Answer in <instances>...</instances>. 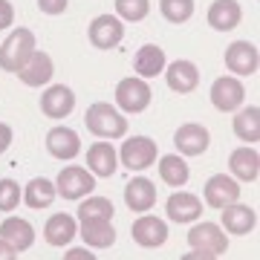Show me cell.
<instances>
[{
  "label": "cell",
  "mask_w": 260,
  "mask_h": 260,
  "mask_svg": "<svg viewBox=\"0 0 260 260\" xmlns=\"http://www.w3.org/2000/svg\"><path fill=\"white\" fill-rule=\"evenodd\" d=\"M159 177H162L165 185L182 188L191 179V168H188V162L179 153H165V156H159Z\"/></svg>",
  "instance_id": "29"
},
{
  "label": "cell",
  "mask_w": 260,
  "mask_h": 260,
  "mask_svg": "<svg viewBox=\"0 0 260 260\" xmlns=\"http://www.w3.org/2000/svg\"><path fill=\"white\" fill-rule=\"evenodd\" d=\"M220 211H223V232H229V234L243 237V234L254 232V225H257V211L249 208V205H240V200L220 208Z\"/></svg>",
  "instance_id": "21"
},
{
  "label": "cell",
  "mask_w": 260,
  "mask_h": 260,
  "mask_svg": "<svg viewBox=\"0 0 260 260\" xmlns=\"http://www.w3.org/2000/svg\"><path fill=\"white\" fill-rule=\"evenodd\" d=\"M188 246H191L188 257H200V260H214L229 251V240H225L223 225L197 223V220L191 225V232H188Z\"/></svg>",
  "instance_id": "2"
},
{
  "label": "cell",
  "mask_w": 260,
  "mask_h": 260,
  "mask_svg": "<svg viewBox=\"0 0 260 260\" xmlns=\"http://www.w3.org/2000/svg\"><path fill=\"white\" fill-rule=\"evenodd\" d=\"M78 234H81L84 246L90 249H110L116 243V229L110 220H81Z\"/></svg>",
  "instance_id": "25"
},
{
  "label": "cell",
  "mask_w": 260,
  "mask_h": 260,
  "mask_svg": "<svg viewBox=\"0 0 260 260\" xmlns=\"http://www.w3.org/2000/svg\"><path fill=\"white\" fill-rule=\"evenodd\" d=\"M20 200H23V188L9 177L0 179V211H15Z\"/></svg>",
  "instance_id": "33"
},
{
  "label": "cell",
  "mask_w": 260,
  "mask_h": 260,
  "mask_svg": "<svg viewBox=\"0 0 260 260\" xmlns=\"http://www.w3.org/2000/svg\"><path fill=\"white\" fill-rule=\"evenodd\" d=\"M67 6H70V0H38V9L44 15H64Z\"/></svg>",
  "instance_id": "34"
},
{
  "label": "cell",
  "mask_w": 260,
  "mask_h": 260,
  "mask_svg": "<svg viewBox=\"0 0 260 260\" xmlns=\"http://www.w3.org/2000/svg\"><path fill=\"white\" fill-rule=\"evenodd\" d=\"M174 145H177L179 156H203L211 145V133L205 124L188 121V124H179V130L174 133Z\"/></svg>",
  "instance_id": "11"
},
{
  "label": "cell",
  "mask_w": 260,
  "mask_h": 260,
  "mask_svg": "<svg viewBox=\"0 0 260 260\" xmlns=\"http://www.w3.org/2000/svg\"><path fill=\"white\" fill-rule=\"evenodd\" d=\"M67 257H70V260H93V249H90V246H81V249H67Z\"/></svg>",
  "instance_id": "37"
},
{
  "label": "cell",
  "mask_w": 260,
  "mask_h": 260,
  "mask_svg": "<svg viewBox=\"0 0 260 260\" xmlns=\"http://www.w3.org/2000/svg\"><path fill=\"white\" fill-rule=\"evenodd\" d=\"M165 214L174 223H194V220L203 217V200L197 194H188V191L171 194L165 203Z\"/></svg>",
  "instance_id": "19"
},
{
  "label": "cell",
  "mask_w": 260,
  "mask_h": 260,
  "mask_svg": "<svg viewBox=\"0 0 260 260\" xmlns=\"http://www.w3.org/2000/svg\"><path fill=\"white\" fill-rule=\"evenodd\" d=\"M150 99H153V93H150V84L145 81V78H121L119 84H116V107H119L121 113H127V116H139V113H145L150 107Z\"/></svg>",
  "instance_id": "3"
},
{
  "label": "cell",
  "mask_w": 260,
  "mask_h": 260,
  "mask_svg": "<svg viewBox=\"0 0 260 260\" xmlns=\"http://www.w3.org/2000/svg\"><path fill=\"white\" fill-rule=\"evenodd\" d=\"M84 124L87 130L99 136V139H124L127 136V119H124V113L119 107H113L107 102H95L87 107L84 113Z\"/></svg>",
  "instance_id": "1"
},
{
  "label": "cell",
  "mask_w": 260,
  "mask_h": 260,
  "mask_svg": "<svg viewBox=\"0 0 260 260\" xmlns=\"http://www.w3.org/2000/svg\"><path fill=\"white\" fill-rule=\"evenodd\" d=\"M87 38L95 49H116L124 38V23L116 15H99L87 29Z\"/></svg>",
  "instance_id": "8"
},
{
  "label": "cell",
  "mask_w": 260,
  "mask_h": 260,
  "mask_svg": "<svg viewBox=\"0 0 260 260\" xmlns=\"http://www.w3.org/2000/svg\"><path fill=\"white\" fill-rule=\"evenodd\" d=\"M234 133H237V139L246 142V145H257L260 142V107L257 104L237 107V116H234Z\"/></svg>",
  "instance_id": "28"
},
{
  "label": "cell",
  "mask_w": 260,
  "mask_h": 260,
  "mask_svg": "<svg viewBox=\"0 0 260 260\" xmlns=\"http://www.w3.org/2000/svg\"><path fill=\"white\" fill-rule=\"evenodd\" d=\"M243 102H246V87L240 78L223 75L211 84V104L220 113H234L237 107H243Z\"/></svg>",
  "instance_id": "9"
},
{
  "label": "cell",
  "mask_w": 260,
  "mask_h": 260,
  "mask_svg": "<svg viewBox=\"0 0 260 260\" xmlns=\"http://www.w3.org/2000/svg\"><path fill=\"white\" fill-rule=\"evenodd\" d=\"M12 23H15V9H12L9 0H0V32L9 29Z\"/></svg>",
  "instance_id": "35"
},
{
  "label": "cell",
  "mask_w": 260,
  "mask_h": 260,
  "mask_svg": "<svg viewBox=\"0 0 260 260\" xmlns=\"http://www.w3.org/2000/svg\"><path fill=\"white\" fill-rule=\"evenodd\" d=\"M18 257V251H15V246H9V243L0 237V260H15Z\"/></svg>",
  "instance_id": "38"
},
{
  "label": "cell",
  "mask_w": 260,
  "mask_h": 260,
  "mask_svg": "<svg viewBox=\"0 0 260 260\" xmlns=\"http://www.w3.org/2000/svg\"><path fill=\"white\" fill-rule=\"evenodd\" d=\"M229 171L237 182H257L260 153L254 148H234L232 156H229Z\"/></svg>",
  "instance_id": "20"
},
{
  "label": "cell",
  "mask_w": 260,
  "mask_h": 260,
  "mask_svg": "<svg viewBox=\"0 0 260 260\" xmlns=\"http://www.w3.org/2000/svg\"><path fill=\"white\" fill-rule=\"evenodd\" d=\"M165 64H168V58H165V52H162V47H156V44L139 47V52L133 58V70H136L139 78H156V75L165 70Z\"/></svg>",
  "instance_id": "26"
},
{
  "label": "cell",
  "mask_w": 260,
  "mask_h": 260,
  "mask_svg": "<svg viewBox=\"0 0 260 260\" xmlns=\"http://www.w3.org/2000/svg\"><path fill=\"white\" fill-rule=\"evenodd\" d=\"M0 237L9 243V246H15V251L20 254V251H26L35 243V229L23 217H6L0 223Z\"/></svg>",
  "instance_id": "24"
},
{
  "label": "cell",
  "mask_w": 260,
  "mask_h": 260,
  "mask_svg": "<svg viewBox=\"0 0 260 260\" xmlns=\"http://www.w3.org/2000/svg\"><path fill=\"white\" fill-rule=\"evenodd\" d=\"M12 148V127L0 121V153H6Z\"/></svg>",
  "instance_id": "36"
},
{
  "label": "cell",
  "mask_w": 260,
  "mask_h": 260,
  "mask_svg": "<svg viewBox=\"0 0 260 260\" xmlns=\"http://www.w3.org/2000/svg\"><path fill=\"white\" fill-rule=\"evenodd\" d=\"M116 153H119V162L127 168V171H148V168L156 162L159 148L150 136H127Z\"/></svg>",
  "instance_id": "5"
},
{
  "label": "cell",
  "mask_w": 260,
  "mask_h": 260,
  "mask_svg": "<svg viewBox=\"0 0 260 260\" xmlns=\"http://www.w3.org/2000/svg\"><path fill=\"white\" fill-rule=\"evenodd\" d=\"M130 237L139 243L142 249H159L162 243L168 240V223L162 217H153V214H142L133 220L130 225Z\"/></svg>",
  "instance_id": "10"
},
{
  "label": "cell",
  "mask_w": 260,
  "mask_h": 260,
  "mask_svg": "<svg viewBox=\"0 0 260 260\" xmlns=\"http://www.w3.org/2000/svg\"><path fill=\"white\" fill-rule=\"evenodd\" d=\"M55 182L47 177H35V179H29L26 188H23V200L20 203H26L29 208H35V211H41V208H49V205L55 203Z\"/></svg>",
  "instance_id": "27"
},
{
  "label": "cell",
  "mask_w": 260,
  "mask_h": 260,
  "mask_svg": "<svg viewBox=\"0 0 260 260\" xmlns=\"http://www.w3.org/2000/svg\"><path fill=\"white\" fill-rule=\"evenodd\" d=\"M55 191H58V197H64V200H81V197L93 194L95 191L93 171H87V168H81V165L64 168L55 179Z\"/></svg>",
  "instance_id": "6"
},
{
  "label": "cell",
  "mask_w": 260,
  "mask_h": 260,
  "mask_svg": "<svg viewBox=\"0 0 260 260\" xmlns=\"http://www.w3.org/2000/svg\"><path fill=\"white\" fill-rule=\"evenodd\" d=\"M203 197H205V205L208 208H225L240 200V182L229 174H214L203 188Z\"/></svg>",
  "instance_id": "12"
},
{
  "label": "cell",
  "mask_w": 260,
  "mask_h": 260,
  "mask_svg": "<svg viewBox=\"0 0 260 260\" xmlns=\"http://www.w3.org/2000/svg\"><path fill=\"white\" fill-rule=\"evenodd\" d=\"M32 52H35V35H32V29L18 26L6 41H3V47H0V70L18 73L20 67L29 61Z\"/></svg>",
  "instance_id": "4"
},
{
  "label": "cell",
  "mask_w": 260,
  "mask_h": 260,
  "mask_svg": "<svg viewBox=\"0 0 260 260\" xmlns=\"http://www.w3.org/2000/svg\"><path fill=\"white\" fill-rule=\"evenodd\" d=\"M47 150L55 159H61V162H70V159H75L81 153V136L73 127H64V124L52 127L47 133Z\"/></svg>",
  "instance_id": "16"
},
{
  "label": "cell",
  "mask_w": 260,
  "mask_h": 260,
  "mask_svg": "<svg viewBox=\"0 0 260 260\" xmlns=\"http://www.w3.org/2000/svg\"><path fill=\"white\" fill-rule=\"evenodd\" d=\"M165 81L168 87L174 90V93L185 95V93H194L197 87H200V70H197L194 61H185V58H179L174 64H165Z\"/></svg>",
  "instance_id": "14"
},
{
  "label": "cell",
  "mask_w": 260,
  "mask_h": 260,
  "mask_svg": "<svg viewBox=\"0 0 260 260\" xmlns=\"http://www.w3.org/2000/svg\"><path fill=\"white\" fill-rule=\"evenodd\" d=\"M124 203H127L130 211H136V214L150 211L156 205V185L148 177H133L124 185Z\"/></svg>",
  "instance_id": "18"
},
{
  "label": "cell",
  "mask_w": 260,
  "mask_h": 260,
  "mask_svg": "<svg viewBox=\"0 0 260 260\" xmlns=\"http://www.w3.org/2000/svg\"><path fill=\"white\" fill-rule=\"evenodd\" d=\"M44 237H47L49 246H55V249H67L70 243L78 237V223H75V217L70 214H52L44 225Z\"/></svg>",
  "instance_id": "22"
},
{
  "label": "cell",
  "mask_w": 260,
  "mask_h": 260,
  "mask_svg": "<svg viewBox=\"0 0 260 260\" xmlns=\"http://www.w3.org/2000/svg\"><path fill=\"white\" fill-rule=\"evenodd\" d=\"M243 20V9L237 0H214L208 6V26L217 32H232L240 26Z\"/></svg>",
  "instance_id": "23"
},
{
  "label": "cell",
  "mask_w": 260,
  "mask_h": 260,
  "mask_svg": "<svg viewBox=\"0 0 260 260\" xmlns=\"http://www.w3.org/2000/svg\"><path fill=\"white\" fill-rule=\"evenodd\" d=\"M20 81L26 84V87H44V84L52 81V75H55V64H52V58L47 52H32L29 61L20 67L18 73H15Z\"/></svg>",
  "instance_id": "15"
},
{
  "label": "cell",
  "mask_w": 260,
  "mask_h": 260,
  "mask_svg": "<svg viewBox=\"0 0 260 260\" xmlns=\"http://www.w3.org/2000/svg\"><path fill=\"white\" fill-rule=\"evenodd\" d=\"M75 110V93L73 87H67V84H52L44 90L41 95V113L47 116V119H67L70 113Z\"/></svg>",
  "instance_id": "13"
},
{
  "label": "cell",
  "mask_w": 260,
  "mask_h": 260,
  "mask_svg": "<svg viewBox=\"0 0 260 260\" xmlns=\"http://www.w3.org/2000/svg\"><path fill=\"white\" fill-rule=\"evenodd\" d=\"M87 168L93 171V177H113L119 168V153L110 145V139H99L87 148Z\"/></svg>",
  "instance_id": "17"
},
{
  "label": "cell",
  "mask_w": 260,
  "mask_h": 260,
  "mask_svg": "<svg viewBox=\"0 0 260 260\" xmlns=\"http://www.w3.org/2000/svg\"><path fill=\"white\" fill-rule=\"evenodd\" d=\"M159 12L168 23H188L194 18V0H159Z\"/></svg>",
  "instance_id": "31"
},
{
  "label": "cell",
  "mask_w": 260,
  "mask_h": 260,
  "mask_svg": "<svg viewBox=\"0 0 260 260\" xmlns=\"http://www.w3.org/2000/svg\"><path fill=\"white\" fill-rule=\"evenodd\" d=\"M150 0H116V18L127 20V23H139L148 18Z\"/></svg>",
  "instance_id": "32"
},
{
  "label": "cell",
  "mask_w": 260,
  "mask_h": 260,
  "mask_svg": "<svg viewBox=\"0 0 260 260\" xmlns=\"http://www.w3.org/2000/svg\"><path fill=\"white\" fill-rule=\"evenodd\" d=\"M225 70L232 75H254L260 70V52L249 41H234L225 47Z\"/></svg>",
  "instance_id": "7"
},
{
  "label": "cell",
  "mask_w": 260,
  "mask_h": 260,
  "mask_svg": "<svg viewBox=\"0 0 260 260\" xmlns=\"http://www.w3.org/2000/svg\"><path fill=\"white\" fill-rule=\"evenodd\" d=\"M78 220H113V203L107 197H81Z\"/></svg>",
  "instance_id": "30"
}]
</instances>
